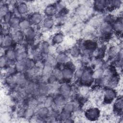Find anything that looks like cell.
<instances>
[{"instance_id": "1", "label": "cell", "mask_w": 123, "mask_h": 123, "mask_svg": "<svg viewBox=\"0 0 123 123\" xmlns=\"http://www.w3.org/2000/svg\"><path fill=\"white\" fill-rule=\"evenodd\" d=\"M93 73V71L89 67L83 69V73L79 79L81 85L90 86L93 84L94 81Z\"/></svg>"}, {"instance_id": "2", "label": "cell", "mask_w": 123, "mask_h": 123, "mask_svg": "<svg viewBox=\"0 0 123 123\" xmlns=\"http://www.w3.org/2000/svg\"><path fill=\"white\" fill-rule=\"evenodd\" d=\"M117 97V92L115 88L107 87L103 91V100L105 104H109L113 102Z\"/></svg>"}, {"instance_id": "3", "label": "cell", "mask_w": 123, "mask_h": 123, "mask_svg": "<svg viewBox=\"0 0 123 123\" xmlns=\"http://www.w3.org/2000/svg\"><path fill=\"white\" fill-rule=\"evenodd\" d=\"M0 42V46L3 49L12 48L13 45L15 44L12 34L8 33H1Z\"/></svg>"}, {"instance_id": "4", "label": "cell", "mask_w": 123, "mask_h": 123, "mask_svg": "<svg viewBox=\"0 0 123 123\" xmlns=\"http://www.w3.org/2000/svg\"><path fill=\"white\" fill-rule=\"evenodd\" d=\"M85 116L90 121H96L98 120L100 116V111L96 107H89L85 111Z\"/></svg>"}, {"instance_id": "5", "label": "cell", "mask_w": 123, "mask_h": 123, "mask_svg": "<svg viewBox=\"0 0 123 123\" xmlns=\"http://www.w3.org/2000/svg\"><path fill=\"white\" fill-rule=\"evenodd\" d=\"M98 32L99 35L101 37H106L110 36L113 32L112 24L103 21L100 24Z\"/></svg>"}, {"instance_id": "6", "label": "cell", "mask_w": 123, "mask_h": 123, "mask_svg": "<svg viewBox=\"0 0 123 123\" xmlns=\"http://www.w3.org/2000/svg\"><path fill=\"white\" fill-rule=\"evenodd\" d=\"M62 81H64L63 82L67 83H70L74 77V71L66 65H64L62 68Z\"/></svg>"}, {"instance_id": "7", "label": "cell", "mask_w": 123, "mask_h": 123, "mask_svg": "<svg viewBox=\"0 0 123 123\" xmlns=\"http://www.w3.org/2000/svg\"><path fill=\"white\" fill-rule=\"evenodd\" d=\"M58 92L59 93L67 99L72 94V88L69 83L63 82L59 86Z\"/></svg>"}, {"instance_id": "8", "label": "cell", "mask_w": 123, "mask_h": 123, "mask_svg": "<svg viewBox=\"0 0 123 123\" xmlns=\"http://www.w3.org/2000/svg\"><path fill=\"white\" fill-rule=\"evenodd\" d=\"M44 17L39 12H34L31 13L28 17L32 25H38L42 23Z\"/></svg>"}, {"instance_id": "9", "label": "cell", "mask_w": 123, "mask_h": 123, "mask_svg": "<svg viewBox=\"0 0 123 123\" xmlns=\"http://www.w3.org/2000/svg\"><path fill=\"white\" fill-rule=\"evenodd\" d=\"M111 24L113 32L116 35H122L123 30L122 17L121 16H119L115 18Z\"/></svg>"}, {"instance_id": "10", "label": "cell", "mask_w": 123, "mask_h": 123, "mask_svg": "<svg viewBox=\"0 0 123 123\" xmlns=\"http://www.w3.org/2000/svg\"><path fill=\"white\" fill-rule=\"evenodd\" d=\"M83 47L84 50L87 52L94 51L97 49L98 44L97 41L93 39H87L85 40L83 44Z\"/></svg>"}, {"instance_id": "11", "label": "cell", "mask_w": 123, "mask_h": 123, "mask_svg": "<svg viewBox=\"0 0 123 123\" xmlns=\"http://www.w3.org/2000/svg\"><path fill=\"white\" fill-rule=\"evenodd\" d=\"M55 58L57 64L59 65H65L70 61L69 55L64 51L57 53Z\"/></svg>"}, {"instance_id": "12", "label": "cell", "mask_w": 123, "mask_h": 123, "mask_svg": "<svg viewBox=\"0 0 123 123\" xmlns=\"http://www.w3.org/2000/svg\"><path fill=\"white\" fill-rule=\"evenodd\" d=\"M37 117L39 120H45L50 114L49 108L44 105L38 108L36 111Z\"/></svg>"}, {"instance_id": "13", "label": "cell", "mask_w": 123, "mask_h": 123, "mask_svg": "<svg viewBox=\"0 0 123 123\" xmlns=\"http://www.w3.org/2000/svg\"><path fill=\"white\" fill-rule=\"evenodd\" d=\"M113 110L114 112L117 115H121L123 111V101L122 96L117 97L113 102Z\"/></svg>"}, {"instance_id": "14", "label": "cell", "mask_w": 123, "mask_h": 123, "mask_svg": "<svg viewBox=\"0 0 123 123\" xmlns=\"http://www.w3.org/2000/svg\"><path fill=\"white\" fill-rule=\"evenodd\" d=\"M15 8L18 11L19 13L22 16L26 15L30 11L29 5L25 1H20L16 4Z\"/></svg>"}, {"instance_id": "15", "label": "cell", "mask_w": 123, "mask_h": 123, "mask_svg": "<svg viewBox=\"0 0 123 123\" xmlns=\"http://www.w3.org/2000/svg\"><path fill=\"white\" fill-rule=\"evenodd\" d=\"M43 13L46 17H53L57 14V11L55 3H50L47 5L44 9Z\"/></svg>"}, {"instance_id": "16", "label": "cell", "mask_w": 123, "mask_h": 123, "mask_svg": "<svg viewBox=\"0 0 123 123\" xmlns=\"http://www.w3.org/2000/svg\"><path fill=\"white\" fill-rule=\"evenodd\" d=\"M13 40L16 44H21L25 39L24 31L18 29L15 31H13L11 33Z\"/></svg>"}, {"instance_id": "17", "label": "cell", "mask_w": 123, "mask_h": 123, "mask_svg": "<svg viewBox=\"0 0 123 123\" xmlns=\"http://www.w3.org/2000/svg\"><path fill=\"white\" fill-rule=\"evenodd\" d=\"M67 101V99L60 93L56 94L53 96V102L54 105L56 108L62 107L64 104Z\"/></svg>"}, {"instance_id": "18", "label": "cell", "mask_w": 123, "mask_h": 123, "mask_svg": "<svg viewBox=\"0 0 123 123\" xmlns=\"http://www.w3.org/2000/svg\"><path fill=\"white\" fill-rule=\"evenodd\" d=\"M25 39L28 42L33 41L37 36V30L32 25L29 28L24 31Z\"/></svg>"}, {"instance_id": "19", "label": "cell", "mask_w": 123, "mask_h": 123, "mask_svg": "<svg viewBox=\"0 0 123 123\" xmlns=\"http://www.w3.org/2000/svg\"><path fill=\"white\" fill-rule=\"evenodd\" d=\"M4 55L9 62L15 64L16 61V49H14L13 48L6 49Z\"/></svg>"}, {"instance_id": "20", "label": "cell", "mask_w": 123, "mask_h": 123, "mask_svg": "<svg viewBox=\"0 0 123 123\" xmlns=\"http://www.w3.org/2000/svg\"><path fill=\"white\" fill-rule=\"evenodd\" d=\"M64 35L62 32H58L55 33L51 38V43L53 45L58 46L61 45L64 40Z\"/></svg>"}, {"instance_id": "21", "label": "cell", "mask_w": 123, "mask_h": 123, "mask_svg": "<svg viewBox=\"0 0 123 123\" xmlns=\"http://www.w3.org/2000/svg\"><path fill=\"white\" fill-rule=\"evenodd\" d=\"M94 9L98 12H102L107 10V0H97L93 2Z\"/></svg>"}, {"instance_id": "22", "label": "cell", "mask_w": 123, "mask_h": 123, "mask_svg": "<svg viewBox=\"0 0 123 123\" xmlns=\"http://www.w3.org/2000/svg\"><path fill=\"white\" fill-rule=\"evenodd\" d=\"M123 1L119 0H107V9L110 11L117 10L122 6Z\"/></svg>"}, {"instance_id": "23", "label": "cell", "mask_w": 123, "mask_h": 123, "mask_svg": "<svg viewBox=\"0 0 123 123\" xmlns=\"http://www.w3.org/2000/svg\"><path fill=\"white\" fill-rule=\"evenodd\" d=\"M55 21L53 17H44L41 25L43 28L46 30H49L53 28L54 25Z\"/></svg>"}, {"instance_id": "24", "label": "cell", "mask_w": 123, "mask_h": 123, "mask_svg": "<svg viewBox=\"0 0 123 123\" xmlns=\"http://www.w3.org/2000/svg\"><path fill=\"white\" fill-rule=\"evenodd\" d=\"M26 59L16 61L14 64L15 68L17 72H25L27 70Z\"/></svg>"}, {"instance_id": "25", "label": "cell", "mask_w": 123, "mask_h": 123, "mask_svg": "<svg viewBox=\"0 0 123 123\" xmlns=\"http://www.w3.org/2000/svg\"><path fill=\"white\" fill-rule=\"evenodd\" d=\"M76 108V103L73 101H67L62 107V110L73 113Z\"/></svg>"}, {"instance_id": "26", "label": "cell", "mask_w": 123, "mask_h": 123, "mask_svg": "<svg viewBox=\"0 0 123 123\" xmlns=\"http://www.w3.org/2000/svg\"><path fill=\"white\" fill-rule=\"evenodd\" d=\"M32 25L28 18H22L21 19L20 21L19 29L23 31H25L29 28Z\"/></svg>"}, {"instance_id": "27", "label": "cell", "mask_w": 123, "mask_h": 123, "mask_svg": "<svg viewBox=\"0 0 123 123\" xmlns=\"http://www.w3.org/2000/svg\"><path fill=\"white\" fill-rule=\"evenodd\" d=\"M39 49L42 55L46 56L47 54H49L50 52V45L49 43L47 41H42L40 44Z\"/></svg>"}, {"instance_id": "28", "label": "cell", "mask_w": 123, "mask_h": 123, "mask_svg": "<svg viewBox=\"0 0 123 123\" xmlns=\"http://www.w3.org/2000/svg\"><path fill=\"white\" fill-rule=\"evenodd\" d=\"M20 20V18L13 16L8 24L10 28L13 31L19 29V25Z\"/></svg>"}, {"instance_id": "29", "label": "cell", "mask_w": 123, "mask_h": 123, "mask_svg": "<svg viewBox=\"0 0 123 123\" xmlns=\"http://www.w3.org/2000/svg\"><path fill=\"white\" fill-rule=\"evenodd\" d=\"M16 61L25 60L27 58V54L25 50L23 48H19L16 49Z\"/></svg>"}, {"instance_id": "30", "label": "cell", "mask_w": 123, "mask_h": 123, "mask_svg": "<svg viewBox=\"0 0 123 123\" xmlns=\"http://www.w3.org/2000/svg\"><path fill=\"white\" fill-rule=\"evenodd\" d=\"M72 114L73 113L71 112L62 110V111H60L59 113L58 119L61 122H65L67 119L72 117Z\"/></svg>"}, {"instance_id": "31", "label": "cell", "mask_w": 123, "mask_h": 123, "mask_svg": "<svg viewBox=\"0 0 123 123\" xmlns=\"http://www.w3.org/2000/svg\"><path fill=\"white\" fill-rule=\"evenodd\" d=\"M69 55L74 58L79 57L81 54V49L77 46H74L71 47L69 50Z\"/></svg>"}, {"instance_id": "32", "label": "cell", "mask_w": 123, "mask_h": 123, "mask_svg": "<svg viewBox=\"0 0 123 123\" xmlns=\"http://www.w3.org/2000/svg\"><path fill=\"white\" fill-rule=\"evenodd\" d=\"M45 63L49 64L54 67H55V66L57 64L55 56L50 53L45 56Z\"/></svg>"}, {"instance_id": "33", "label": "cell", "mask_w": 123, "mask_h": 123, "mask_svg": "<svg viewBox=\"0 0 123 123\" xmlns=\"http://www.w3.org/2000/svg\"><path fill=\"white\" fill-rule=\"evenodd\" d=\"M52 74L56 78L58 81H62V68L58 67H54L52 72Z\"/></svg>"}, {"instance_id": "34", "label": "cell", "mask_w": 123, "mask_h": 123, "mask_svg": "<svg viewBox=\"0 0 123 123\" xmlns=\"http://www.w3.org/2000/svg\"><path fill=\"white\" fill-rule=\"evenodd\" d=\"M12 65V63L9 62L3 54L1 55L0 58V66L1 69H6L8 67Z\"/></svg>"}, {"instance_id": "35", "label": "cell", "mask_w": 123, "mask_h": 123, "mask_svg": "<svg viewBox=\"0 0 123 123\" xmlns=\"http://www.w3.org/2000/svg\"><path fill=\"white\" fill-rule=\"evenodd\" d=\"M36 114V111L34 110V108L32 107L26 108L25 111L24 117L26 119H31L34 117Z\"/></svg>"}, {"instance_id": "36", "label": "cell", "mask_w": 123, "mask_h": 123, "mask_svg": "<svg viewBox=\"0 0 123 123\" xmlns=\"http://www.w3.org/2000/svg\"><path fill=\"white\" fill-rule=\"evenodd\" d=\"M10 11L9 5L6 3H3L0 4V16L1 19L5 14L9 12Z\"/></svg>"}, {"instance_id": "37", "label": "cell", "mask_w": 123, "mask_h": 123, "mask_svg": "<svg viewBox=\"0 0 123 123\" xmlns=\"http://www.w3.org/2000/svg\"><path fill=\"white\" fill-rule=\"evenodd\" d=\"M43 105L48 107V108H51L54 105L53 102V96L51 95H46L44 100L43 101Z\"/></svg>"}, {"instance_id": "38", "label": "cell", "mask_w": 123, "mask_h": 123, "mask_svg": "<svg viewBox=\"0 0 123 123\" xmlns=\"http://www.w3.org/2000/svg\"><path fill=\"white\" fill-rule=\"evenodd\" d=\"M13 16V14L12 12L11 11H10L1 19V22H2L1 23L8 25Z\"/></svg>"}, {"instance_id": "39", "label": "cell", "mask_w": 123, "mask_h": 123, "mask_svg": "<svg viewBox=\"0 0 123 123\" xmlns=\"http://www.w3.org/2000/svg\"><path fill=\"white\" fill-rule=\"evenodd\" d=\"M34 59L27 58L26 60L27 70L35 68L36 66V63H37V62Z\"/></svg>"}, {"instance_id": "40", "label": "cell", "mask_w": 123, "mask_h": 123, "mask_svg": "<svg viewBox=\"0 0 123 123\" xmlns=\"http://www.w3.org/2000/svg\"><path fill=\"white\" fill-rule=\"evenodd\" d=\"M55 4L58 13L61 12V11L66 9V4L63 1H58L57 3H55Z\"/></svg>"}, {"instance_id": "41", "label": "cell", "mask_w": 123, "mask_h": 123, "mask_svg": "<svg viewBox=\"0 0 123 123\" xmlns=\"http://www.w3.org/2000/svg\"><path fill=\"white\" fill-rule=\"evenodd\" d=\"M89 87V86H88L81 85L80 88H79V92L80 95H81L82 96H86L90 92Z\"/></svg>"}, {"instance_id": "42", "label": "cell", "mask_w": 123, "mask_h": 123, "mask_svg": "<svg viewBox=\"0 0 123 123\" xmlns=\"http://www.w3.org/2000/svg\"><path fill=\"white\" fill-rule=\"evenodd\" d=\"M97 57L98 58L101 59L104 57L105 54V49L103 48L97 49Z\"/></svg>"}, {"instance_id": "43", "label": "cell", "mask_w": 123, "mask_h": 123, "mask_svg": "<svg viewBox=\"0 0 123 123\" xmlns=\"http://www.w3.org/2000/svg\"><path fill=\"white\" fill-rule=\"evenodd\" d=\"M74 122V119H72V117H71V118H70L67 119L65 122V123H73V122Z\"/></svg>"}]
</instances>
